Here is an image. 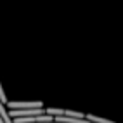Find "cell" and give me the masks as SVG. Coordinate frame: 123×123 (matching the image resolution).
<instances>
[{"label": "cell", "mask_w": 123, "mask_h": 123, "mask_svg": "<svg viewBox=\"0 0 123 123\" xmlns=\"http://www.w3.org/2000/svg\"><path fill=\"white\" fill-rule=\"evenodd\" d=\"M4 102L0 101V116H2V120H4V123H12V118L9 116V113L5 111V108H4Z\"/></svg>", "instance_id": "3"}, {"label": "cell", "mask_w": 123, "mask_h": 123, "mask_svg": "<svg viewBox=\"0 0 123 123\" xmlns=\"http://www.w3.org/2000/svg\"><path fill=\"white\" fill-rule=\"evenodd\" d=\"M9 109H31V108H43L42 101H7Z\"/></svg>", "instance_id": "1"}, {"label": "cell", "mask_w": 123, "mask_h": 123, "mask_svg": "<svg viewBox=\"0 0 123 123\" xmlns=\"http://www.w3.org/2000/svg\"><path fill=\"white\" fill-rule=\"evenodd\" d=\"M0 101H2L4 104L7 102V97H5V92H4V87H2V83H0Z\"/></svg>", "instance_id": "6"}, {"label": "cell", "mask_w": 123, "mask_h": 123, "mask_svg": "<svg viewBox=\"0 0 123 123\" xmlns=\"http://www.w3.org/2000/svg\"><path fill=\"white\" fill-rule=\"evenodd\" d=\"M64 114L73 118H85V113H80V111H71V109H64Z\"/></svg>", "instance_id": "5"}, {"label": "cell", "mask_w": 123, "mask_h": 123, "mask_svg": "<svg viewBox=\"0 0 123 123\" xmlns=\"http://www.w3.org/2000/svg\"><path fill=\"white\" fill-rule=\"evenodd\" d=\"M45 113L52 114V116H59V114H64V109H61V108H47Z\"/></svg>", "instance_id": "4"}, {"label": "cell", "mask_w": 123, "mask_h": 123, "mask_svg": "<svg viewBox=\"0 0 123 123\" xmlns=\"http://www.w3.org/2000/svg\"><path fill=\"white\" fill-rule=\"evenodd\" d=\"M85 118L88 121H95V123H116V121H111V120H106V118H101L97 114H85Z\"/></svg>", "instance_id": "2"}]
</instances>
